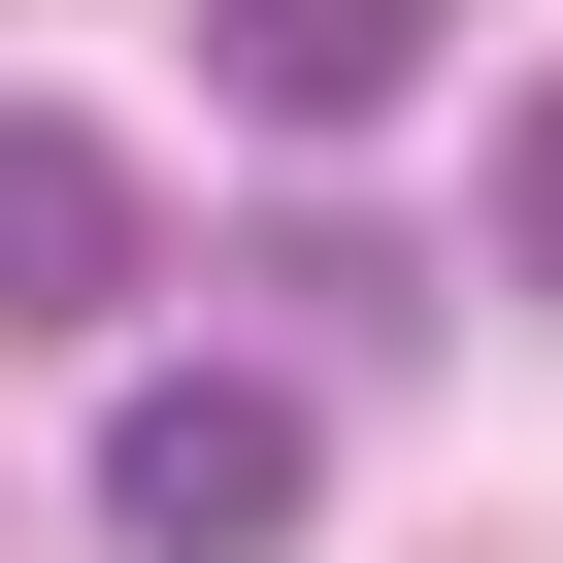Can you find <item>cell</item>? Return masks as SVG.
I'll return each instance as SVG.
<instances>
[{"label": "cell", "instance_id": "cell-1", "mask_svg": "<svg viewBox=\"0 0 563 563\" xmlns=\"http://www.w3.org/2000/svg\"><path fill=\"white\" fill-rule=\"evenodd\" d=\"M299 464H332L299 365H133V398H100V530H133V563H265Z\"/></svg>", "mask_w": 563, "mask_h": 563}, {"label": "cell", "instance_id": "cell-2", "mask_svg": "<svg viewBox=\"0 0 563 563\" xmlns=\"http://www.w3.org/2000/svg\"><path fill=\"white\" fill-rule=\"evenodd\" d=\"M133 133L100 100H0V365H34V332H133Z\"/></svg>", "mask_w": 563, "mask_h": 563}, {"label": "cell", "instance_id": "cell-3", "mask_svg": "<svg viewBox=\"0 0 563 563\" xmlns=\"http://www.w3.org/2000/svg\"><path fill=\"white\" fill-rule=\"evenodd\" d=\"M199 67L265 133H365V100H431V0H199Z\"/></svg>", "mask_w": 563, "mask_h": 563}, {"label": "cell", "instance_id": "cell-4", "mask_svg": "<svg viewBox=\"0 0 563 563\" xmlns=\"http://www.w3.org/2000/svg\"><path fill=\"white\" fill-rule=\"evenodd\" d=\"M497 265H563V67L497 100Z\"/></svg>", "mask_w": 563, "mask_h": 563}]
</instances>
